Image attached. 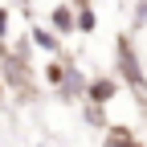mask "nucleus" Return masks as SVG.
I'll use <instances>...</instances> for the list:
<instances>
[{
  "mask_svg": "<svg viewBox=\"0 0 147 147\" xmlns=\"http://www.w3.org/2000/svg\"><path fill=\"white\" fill-rule=\"evenodd\" d=\"M119 74H123V82L127 86H135V94H147V78H143V69H139V57H135V49H131V37H119Z\"/></svg>",
  "mask_w": 147,
  "mask_h": 147,
  "instance_id": "obj_1",
  "label": "nucleus"
},
{
  "mask_svg": "<svg viewBox=\"0 0 147 147\" xmlns=\"http://www.w3.org/2000/svg\"><path fill=\"white\" fill-rule=\"evenodd\" d=\"M119 94V78H106V74H98V78H86V102H98V106H106L110 98Z\"/></svg>",
  "mask_w": 147,
  "mask_h": 147,
  "instance_id": "obj_2",
  "label": "nucleus"
},
{
  "mask_svg": "<svg viewBox=\"0 0 147 147\" xmlns=\"http://www.w3.org/2000/svg\"><path fill=\"white\" fill-rule=\"evenodd\" d=\"M57 90H61V98H82V94H86V74L74 65L69 57H65V69H61V82H57Z\"/></svg>",
  "mask_w": 147,
  "mask_h": 147,
  "instance_id": "obj_3",
  "label": "nucleus"
},
{
  "mask_svg": "<svg viewBox=\"0 0 147 147\" xmlns=\"http://www.w3.org/2000/svg\"><path fill=\"white\" fill-rule=\"evenodd\" d=\"M49 29L57 33V37L74 33V4H69V0H65V4H57V8H49Z\"/></svg>",
  "mask_w": 147,
  "mask_h": 147,
  "instance_id": "obj_4",
  "label": "nucleus"
},
{
  "mask_svg": "<svg viewBox=\"0 0 147 147\" xmlns=\"http://www.w3.org/2000/svg\"><path fill=\"white\" fill-rule=\"evenodd\" d=\"M29 41H33L37 49H45V53H57V49H61V37L53 33V29H41V25L29 29Z\"/></svg>",
  "mask_w": 147,
  "mask_h": 147,
  "instance_id": "obj_5",
  "label": "nucleus"
},
{
  "mask_svg": "<svg viewBox=\"0 0 147 147\" xmlns=\"http://www.w3.org/2000/svg\"><path fill=\"white\" fill-rule=\"evenodd\" d=\"M74 29H78V33H94L98 29V16H94L90 4H78V8H74Z\"/></svg>",
  "mask_w": 147,
  "mask_h": 147,
  "instance_id": "obj_6",
  "label": "nucleus"
},
{
  "mask_svg": "<svg viewBox=\"0 0 147 147\" xmlns=\"http://www.w3.org/2000/svg\"><path fill=\"white\" fill-rule=\"evenodd\" d=\"M106 147H143V143L127 131V127H110L106 131Z\"/></svg>",
  "mask_w": 147,
  "mask_h": 147,
  "instance_id": "obj_7",
  "label": "nucleus"
},
{
  "mask_svg": "<svg viewBox=\"0 0 147 147\" xmlns=\"http://www.w3.org/2000/svg\"><path fill=\"white\" fill-rule=\"evenodd\" d=\"M86 123H90V127H106V106L86 102Z\"/></svg>",
  "mask_w": 147,
  "mask_h": 147,
  "instance_id": "obj_8",
  "label": "nucleus"
},
{
  "mask_svg": "<svg viewBox=\"0 0 147 147\" xmlns=\"http://www.w3.org/2000/svg\"><path fill=\"white\" fill-rule=\"evenodd\" d=\"M61 69H65V61H49V65H45V82L57 86V82H61Z\"/></svg>",
  "mask_w": 147,
  "mask_h": 147,
  "instance_id": "obj_9",
  "label": "nucleus"
},
{
  "mask_svg": "<svg viewBox=\"0 0 147 147\" xmlns=\"http://www.w3.org/2000/svg\"><path fill=\"white\" fill-rule=\"evenodd\" d=\"M131 21H135V29H147V0H139V4H135Z\"/></svg>",
  "mask_w": 147,
  "mask_h": 147,
  "instance_id": "obj_10",
  "label": "nucleus"
},
{
  "mask_svg": "<svg viewBox=\"0 0 147 147\" xmlns=\"http://www.w3.org/2000/svg\"><path fill=\"white\" fill-rule=\"evenodd\" d=\"M8 37V8H0V41Z\"/></svg>",
  "mask_w": 147,
  "mask_h": 147,
  "instance_id": "obj_11",
  "label": "nucleus"
},
{
  "mask_svg": "<svg viewBox=\"0 0 147 147\" xmlns=\"http://www.w3.org/2000/svg\"><path fill=\"white\" fill-rule=\"evenodd\" d=\"M69 4H74V8H78V4H90V0H69Z\"/></svg>",
  "mask_w": 147,
  "mask_h": 147,
  "instance_id": "obj_12",
  "label": "nucleus"
},
{
  "mask_svg": "<svg viewBox=\"0 0 147 147\" xmlns=\"http://www.w3.org/2000/svg\"><path fill=\"white\" fill-rule=\"evenodd\" d=\"M0 94H4V82H0Z\"/></svg>",
  "mask_w": 147,
  "mask_h": 147,
  "instance_id": "obj_13",
  "label": "nucleus"
}]
</instances>
